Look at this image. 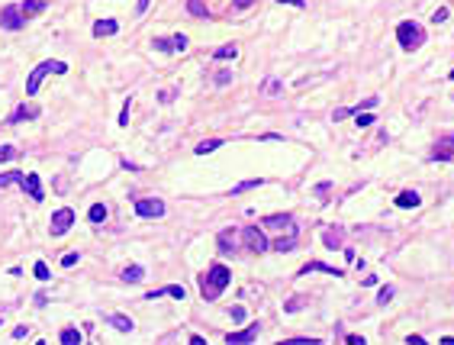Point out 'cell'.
Returning <instances> with one entry per match:
<instances>
[{"mask_svg":"<svg viewBox=\"0 0 454 345\" xmlns=\"http://www.w3.org/2000/svg\"><path fill=\"white\" fill-rule=\"evenodd\" d=\"M261 94H268V97H277V94L283 90V84H280V81L277 78H268V81H261V87H258Z\"/></svg>","mask_w":454,"mask_h":345,"instance_id":"obj_18","label":"cell"},{"mask_svg":"<svg viewBox=\"0 0 454 345\" xmlns=\"http://www.w3.org/2000/svg\"><path fill=\"white\" fill-rule=\"evenodd\" d=\"M309 271H322V275H332V278H342L345 271L342 268H332V265H322V261H306L300 268V275H309Z\"/></svg>","mask_w":454,"mask_h":345,"instance_id":"obj_13","label":"cell"},{"mask_svg":"<svg viewBox=\"0 0 454 345\" xmlns=\"http://www.w3.org/2000/svg\"><path fill=\"white\" fill-rule=\"evenodd\" d=\"M164 294H168V297H177V300H184V297H187V290L181 287V284H168V287H164Z\"/></svg>","mask_w":454,"mask_h":345,"instance_id":"obj_32","label":"cell"},{"mask_svg":"<svg viewBox=\"0 0 454 345\" xmlns=\"http://www.w3.org/2000/svg\"><path fill=\"white\" fill-rule=\"evenodd\" d=\"M10 158H16V149L13 146H0V161H10Z\"/></svg>","mask_w":454,"mask_h":345,"instance_id":"obj_35","label":"cell"},{"mask_svg":"<svg viewBox=\"0 0 454 345\" xmlns=\"http://www.w3.org/2000/svg\"><path fill=\"white\" fill-rule=\"evenodd\" d=\"M451 81H454V68H451Z\"/></svg>","mask_w":454,"mask_h":345,"instance_id":"obj_51","label":"cell"},{"mask_svg":"<svg viewBox=\"0 0 454 345\" xmlns=\"http://www.w3.org/2000/svg\"><path fill=\"white\" fill-rule=\"evenodd\" d=\"M242 239H245V245L252 248V252H268V235L258 229V226H245L242 229Z\"/></svg>","mask_w":454,"mask_h":345,"instance_id":"obj_7","label":"cell"},{"mask_svg":"<svg viewBox=\"0 0 454 345\" xmlns=\"http://www.w3.org/2000/svg\"><path fill=\"white\" fill-rule=\"evenodd\" d=\"M0 326H4V319H0Z\"/></svg>","mask_w":454,"mask_h":345,"instance_id":"obj_52","label":"cell"},{"mask_svg":"<svg viewBox=\"0 0 454 345\" xmlns=\"http://www.w3.org/2000/svg\"><path fill=\"white\" fill-rule=\"evenodd\" d=\"M35 278H39V281H52V271H49V265H45V261H35Z\"/></svg>","mask_w":454,"mask_h":345,"instance_id":"obj_30","label":"cell"},{"mask_svg":"<svg viewBox=\"0 0 454 345\" xmlns=\"http://www.w3.org/2000/svg\"><path fill=\"white\" fill-rule=\"evenodd\" d=\"M119 26H116V20H97L93 23V35H97V39H103V35H113Z\"/></svg>","mask_w":454,"mask_h":345,"instance_id":"obj_15","label":"cell"},{"mask_svg":"<svg viewBox=\"0 0 454 345\" xmlns=\"http://www.w3.org/2000/svg\"><path fill=\"white\" fill-rule=\"evenodd\" d=\"M354 116H357L354 123L361 126V129H364V126H370V123H374V116H370V113H361V110H354Z\"/></svg>","mask_w":454,"mask_h":345,"instance_id":"obj_34","label":"cell"},{"mask_svg":"<svg viewBox=\"0 0 454 345\" xmlns=\"http://www.w3.org/2000/svg\"><path fill=\"white\" fill-rule=\"evenodd\" d=\"M322 242H326L329 248H338L342 245V229H326V232H322Z\"/></svg>","mask_w":454,"mask_h":345,"instance_id":"obj_26","label":"cell"},{"mask_svg":"<svg viewBox=\"0 0 454 345\" xmlns=\"http://www.w3.org/2000/svg\"><path fill=\"white\" fill-rule=\"evenodd\" d=\"M142 278H145V268H142V265H129V268L123 271V281H126V284H139Z\"/></svg>","mask_w":454,"mask_h":345,"instance_id":"obj_17","label":"cell"},{"mask_svg":"<svg viewBox=\"0 0 454 345\" xmlns=\"http://www.w3.org/2000/svg\"><path fill=\"white\" fill-rule=\"evenodd\" d=\"M87 216H90V223H93V226H100V223H106V207H103V204H93V207H90V213H87Z\"/></svg>","mask_w":454,"mask_h":345,"instance_id":"obj_28","label":"cell"},{"mask_svg":"<svg viewBox=\"0 0 454 345\" xmlns=\"http://www.w3.org/2000/svg\"><path fill=\"white\" fill-rule=\"evenodd\" d=\"M35 116H39V106H35V103H23V106H16V110L10 113L7 123H23V120H35Z\"/></svg>","mask_w":454,"mask_h":345,"instance_id":"obj_11","label":"cell"},{"mask_svg":"<svg viewBox=\"0 0 454 345\" xmlns=\"http://www.w3.org/2000/svg\"><path fill=\"white\" fill-rule=\"evenodd\" d=\"M187 49V35L184 32H177L174 39H171V52H184Z\"/></svg>","mask_w":454,"mask_h":345,"instance_id":"obj_31","label":"cell"},{"mask_svg":"<svg viewBox=\"0 0 454 345\" xmlns=\"http://www.w3.org/2000/svg\"><path fill=\"white\" fill-rule=\"evenodd\" d=\"M219 252H235V235H232V229H222L219 232Z\"/></svg>","mask_w":454,"mask_h":345,"instance_id":"obj_19","label":"cell"},{"mask_svg":"<svg viewBox=\"0 0 454 345\" xmlns=\"http://www.w3.org/2000/svg\"><path fill=\"white\" fill-rule=\"evenodd\" d=\"M106 323H110L116 332H133V329H136L133 316H126V313H110V316H106Z\"/></svg>","mask_w":454,"mask_h":345,"instance_id":"obj_12","label":"cell"},{"mask_svg":"<svg viewBox=\"0 0 454 345\" xmlns=\"http://www.w3.org/2000/svg\"><path fill=\"white\" fill-rule=\"evenodd\" d=\"M406 342H409V345H422L425 339H422V336H406Z\"/></svg>","mask_w":454,"mask_h":345,"instance_id":"obj_50","label":"cell"},{"mask_svg":"<svg viewBox=\"0 0 454 345\" xmlns=\"http://www.w3.org/2000/svg\"><path fill=\"white\" fill-rule=\"evenodd\" d=\"M119 126H129V100L123 103V113H119Z\"/></svg>","mask_w":454,"mask_h":345,"instance_id":"obj_42","label":"cell"},{"mask_svg":"<svg viewBox=\"0 0 454 345\" xmlns=\"http://www.w3.org/2000/svg\"><path fill=\"white\" fill-rule=\"evenodd\" d=\"M261 184H264L261 177H252V181H242V184H235V187H232V197L245 194V190H255V187H261Z\"/></svg>","mask_w":454,"mask_h":345,"instance_id":"obj_27","label":"cell"},{"mask_svg":"<svg viewBox=\"0 0 454 345\" xmlns=\"http://www.w3.org/2000/svg\"><path fill=\"white\" fill-rule=\"evenodd\" d=\"M20 10H23V16H35V13H42V10H45V4H42V0H26V4H20Z\"/></svg>","mask_w":454,"mask_h":345,"instance_id":"obj_22","label":"cell"},{"mask_svg":"<svg viewBox=\"0 0 454 345\" xmlns=\"http://www.w3.org/2000/svg\"><path fill=\"white\" fill-rule=\"evenodd\" d=\"M354 110H348V106H338V110L335 113H332V120H345V116H351Z\"/></svg>","mask_w":454,"mask_h":345,"instance_id":"obj_41","label":"cell"},{"mask_svg":"<svg viewBox=\"0 0 454 345\" xmlns=\"http://www.w3.org/2000/svg\"><path fill=\"white\" fill-rule=\"evenodd\" d=\"M219 146H222V139H203L194 152H197V155H210V152H216Z\"/></svg>","mask_w":454,"mask_h":345,"instance_id":"obj_23","label":"cell"},{"mask_svg":"<svg viewBox=\"0 0 454 345\" xmlns=\"http://www.w3.org/2000/svg\"><path fill=\"white\" fill-rule=\"evenodd\" d=\"M390 300H393V287H380V294H377V303H380V306H387Z\"/></svg>","mask_w":454,"mask_h":345,"instance_id":"obj_33","label":"cell"},{"mask_svg":"<svg viewBox=\"0 0 454 345\" xmlns=\"http://www.w3.org/2000/svg\"><path fill=\"white\" fill-rule=\"evenodd\" d=\"M255 339H258V323L248 326V329H238V332H229V336H225V342H229V345H242V342H255Z\"/></svg>","mask_w":454,"mask_h":345,"instance_id":"obj_10","label":"cell"},{"mask_svg":"<svg viewBox=\"0 0 454 345\" xmlns=\"http://www.w3.org/2000/svg\"><path fill=\"white\" fill-rule=\"evenodd\" d=\"M290 223H293L290 213H274V216H268V220H264L268 229H283V226H290Z\"/></svg>","mask_w":454,"mask_h":345,"instance_id":"obj_16","label":"cell"},{"mask_svg":"<svg viewBox=\"0 0 454 345\" xmlns=\"http://www.w3.org/2000/svg\"><path fill=\"white\" fill-rule=\"evenodd\" d=\"M136 216H142V220H158V216H164V204L158 197H142V200H136Z\"/></svg>","mask_w":454,"mask_h":345,"instance_id":"obj_4","label":"cell"},{"mask_svg":"<svg viewBox=\"0 0 454 345\" xmlns=\"http://www.w3.org/2000/svg\"><path fill=\"white\" fill-rule=\"evenodd\" d=\"M174 100V90H161V103H171Z\"/></svg>","mask_w":454,"mask_h":345,"instance_id":"obj_48","label":"cell"},{"mask_svg":"<svg viewBox=\"0 0 454 345\" xmlns=\"http://www.w3.org/2000/svg\"><path fill=\"white\" fill-rule=\"evenodd\" d=\"M274 248H277V252H293L296 248V235L290 232V235H280L277 242H274Z\"/></svg>","mask_w":454,"mask_h":345,"instance_id":"obj_24","label":"cell"},{"mask_svg":"<svg viewBox=\"0 0 454 345\" xmlns=\"http://www.w3.org/2000/svg\"><path fill=\"white\" fill-rule=\"evenodd\" d=\"M26 336H29L26 326H16V329H13V339H26Z\"/></svg>","mask_w":454,"mask_h":345,"instance_id":"obj_45","label":"cell"},{"mask_svg":"<svg viewBox=\"0 0 454 345\" xmlns=\"http://www.w3.org/2000/svg\"><path fill=\"white\" fill-rule=\"evenodd\" d=\"M432 20H435V23H445V20H448V7H438L435 13H432Z\"/></svg>","mask_w":454,"mask_h":345,"instance_id":"obj_37","label":"cell"},{"mask_svg":"<svg viewBox=\"0 0 454 345\" xmlns=\"http://www.w3.org/2000/svg\"><path fill=\"white\" fill-rule=\"evenodd\" d=\"M7 184H23V171H7V174H0V187H7Z\"/></svg>","mask_w":454,"mask_h":345,"instance_id":"obj_29","label":"cell"},{"mask_svg":"<svg viewBox=\"0 0 454 345\" xmlns=\"http://www.w3.org/2000/svg\"><path fill=\"white\" fill-rule=\"evenodd\" d=\"M155 49H158V52H171V39H155Z\"/></svg>","mask_w":454,"mask_h":345,"instance_id":"obj_40","label":"cell"},{"mask_svg":"<svg viewBox=\"0 0 454 345\" xmlns=\"http://www.w3.org/2000/svg\"><path fill=\"white\" fill-rule=\"evenodd\" d=\"M62 265H65V268L78 265V252H68V255H62Z\"/></svg>","mask_w":454,"mask_h":345,"instance_id":"obj_38","label":"cell"},{"mask_svg":"<svg viewBox=\"0 0 454 345\" xmlns=\"http://www.w3.org/2000/svg\"><path fill=\"white\" fill-rule=\"evenodd\" d=\"M252 4H255V0H232V7H235V10H248Z\"/></svg>","mask_w":454,"mask_h":345,"instance_id":"obj_44","label":"cell"},{"mask_svg":"<svg viewBox=\"0 0 454 345\" xmlns=\"http://www.w3.org/2000/svg\"><path fill=\"white\" fill-rule=\"evenodd\" d=\"M396 39H400V45L406 52H415L419 45L425 42V32H422V26L419 23H412V20H403L400 26H396Z\"/></svg>","mask_w":454,"mask_h":345,"instance_id":"obj_3","label":"cell"},{"mask_svg":"<svg viewBox=\"0 0 454 345\" xmlns=\"http://www.w3.org/2000/svg\"><path fill=\"white\" fill-rule=\"evenodd\" d=\"M235 55H238L235 45H219V49L213 52V58H216V62H229V58H235Z\"/></svg>","mask_w":454,"mask_h":345,"instance_id":"obj_25","label":"cell"},{"mask_svg":"<svg viewBox=\"0 0 454 345\" xmlns=\"http://www.w3.org/2000/svg\"><path fill=\"white\" fill-rule=\"evenodd\" d=\"M213 81H216V84H229L232 75H229V71H216V78H213Z\"/></svg>","mask_w":454,"mask_h":345,"instance_id":"obj_39","label":"cell"},{"mask_svg":"<svg viewBox=\"0 0 454 345\" xmlns=\"http://www.w3.org/2000/svg\"><path fill=\"white\" fill-rule=\"evenodd\" d=\"M229 281H232V275H229V268H225V265H210L200 275V294H203V300H216V297L229 287Z\"/></svg>","mask_w":454,"mask_h":345,"instance_id":"obj_1","label":"cell"},{"mask_svg":"<svg viewBox=\"0 0 454 345\" xmlns=\"http://www.w3.org/2000/svg\"><path fill=\"white\" fill-rule=\"evenodd\" d=\"M148 4H152V0H139V4H136V13H145Z\"/></svg>","mask_w":454,"mask_h":345,"instance_id":"obj_47","label":"cell"},{"mask_svg":"<svg viewBox=\"0 0 454 345\" xmlns=\"http://www.w3.org/2000/svg\"><path fill=\"white\" fill-rule=\"evenodd\" d=\"M422 204V197L415 194V190H403V194H396V207L400 210H412V207H419Z\"/></svg>","mask_w":454,"mask_h":345,"instance_id":"obj_14","label":"cell"},{"mask_svg":"<svg viewBox=\"0 0 454 345\" xmlns=\"http://www.w3.org/2000/svg\"><path fill=\"white\" fill-rule=\"evenodd\" d=\"M81 339H84V336H81V332L78 329H62V336H58V342H62V345H81Z\"/></svg>","mask_w":454,"mask_h":345,"instance_id":"obj_21","label":"cell"},{"mask_svg":"<svg viewBox=\"0 0 454 345\" xmlns=\"http://www.w3.org/2000/svg\"><path fill=\"white\" fill-rule=\"evenodd\" d=\"M300 306H303V297H293V300H290V303H287V306H283V310H290V313H293V310H300Z\"/></svg>","mask_w":454,"mask_h":345,"instance_id":"obj_43","label":"cell"},{"mask_svg":"<svg viewBox=\"0 0 454 345\" xmlns=\"http://www.w3.org/2000/svg\"><path fill=\"white\" fill-rule=\"evenodd\" d=\"M348 345H367L364 336H348Z\"/></svg>","mask_w":454,"mask_h":345,"instance_id":"obj_46","label":"cell"},{"mask_svg":"<svg viewBox=\"0 0 454 345\" xmlns=\"http://www.w3.org/2000/svg\"><path fill=\"white\" fill-rule=\"evenodd\" d=\"M65 71H68V65H65V62H58V58H49V62L35 65V68H32V75H29V81H26V97H32V94L39 90V84H42V78H45V75H65Z\"/></svg>","mask_w":454,"mask_h":345,"instance_id":"obj_2","label":"cell"},{"mask_svg":"<svg viewBox=\"0 0 454 345\" xmlns=\"http://www.w3.org/2000/svg\"><path fill=\"white\" fill-rule=\"evenodd\" d=\"M23 190H26V194L35 200V204H42V200H45V194H42V181H39V174H35V171H26V174H23Z\"/></svg>","mask_w":454,"mask_h":345,"instance_id":"obj_8","label":"cell"},{"mask_svg":"<svg viewBox=\"0 0 454 345\" xmlns=\"http://www.w3.org/2000/svg\"><path fill=\"white\" fill-rule=\"evenodd\" d=\"M71 226H74V210H71V207H62V210L52 213V226H49L52 235H65Z\"/></svg>","mask_w":454,"mask_h":345,"instance_id":"obj_5","label":"cell"},{"mask_svg":"<svg viewBox=\"0 0 454 345\" xmlns=\"http://www.w3.org/2000/svg\"><path fill=\"white\" fill-rule=\"evenodd\" d=\"M0 26L10 29V32H16V29L26 26V16H23L20 7H4V10H0Z\"/></svg>","mask_w":454,"mask_h":345,"instance_id":"obj_6","label":"cell"},{"mask_svg":"<svg viewBox=\"0 0 454 345\" xmlns=\"http://www.w3.org/2000/svg\"><path fill=\"white\" fill-rule=\"evenodd\" d=\"M229 316L235 319V323H242V319H245V306H232V310H229Z\"/></svg>","mask_w":454,"mask_h":345,"instance_id":"obj_36","label":"cell"},{"mask_svg":"<svg viewBox=\"0 0 454 345\" xmlns=\"http://www.w3.org/2000/svg\"><path fill=\"white\" fill-rule=\"evenodd\" d=\"M187 13L197 16V20H203V16H210V10H206V4H203V0H187Z\"/></svg>","mask_w":454,"mask_h":345,"instance_id":"obj_20","label":"cell"},{"mask_svg":"<svg viewBox=\"0 0 454 345\" xmlns=\"http://www.w3.org/2000/svg\"><path fill=\"white\" fill-rule=\"evenodd\" d=\"M277 4H293V7H300V10H303V7H306V0H277Z\"/></svg>","mask_w":454,"mask_h":345,"instance_id":"obj_49","label":"cell"},{"mask_svg":"<svg viewBox=\"0 0 454 345\" xmlns=\"http://www.w3.org/2000/svg\"><path fill=\"white\" fill-rule=\"evenodd\" d=\"M451 155H454V133L451 136H438L435 149H432V158L435 161H448Z\"/></svg>","mask_w":454,"mask_h":345,"instance_id":"obj_9","label":"cell"}]
</instances>
